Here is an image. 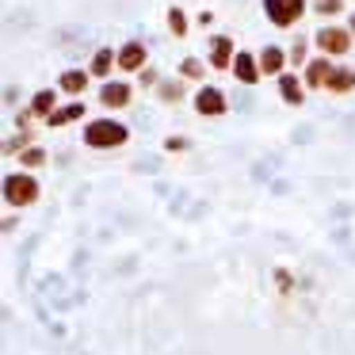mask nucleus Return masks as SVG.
<instances>
[{
  "mask_svg": "<svg viewBox=\"0 0 355 355\" xmlns=\"http://www.w3.org/2000/svg\"><path fill=\"white\" fill-rule=\"evenodd\" d=\"M352 31H355V19H352Z\"/></svg>",
  "mask_w": 355,
  "mask_h": 355,
  "instance_id": "nucleus-22",
  "label": "nucleus"
},
{
  "mask_svg": "<svg viewBox=\"0 0 355 355\" xmlns=\"http://www.w3.org/2000/svg\"><path fill=\"white\" fill-rule=\"evenodd\" d=\"M80 103H69V107H62V111H54V115H50V126H62V123H73V119H80Z\"/></svg>",
  "mask_w": 355,
  "mask_h": 355,
  "instance_id": "nucleus-10",
  "label": "nucleus"
},
{
  "mask_svg": "<svg viewBox=\"0 0 355 355\" xmlns=\"http://www.w3.org/2000/svg\"><path fill=\"white\" fill-rule=\"evenodd\" d=\"M210 62H214L218 69L230 65V39H214V54H210Z\"/></svg>",
  "mask_w": 355,
  "mask_h": 355,
  "instance_id": "nucleus-11",
  "label": "nucleus"
},
{
  "mask_svg": "<svg viewBox=\"0 0 355 355\" xmlns=\"http://www.w3.org/2000/svg\"><path fill=\"white\" fill-rule=\"evenodd\" d=\"M260 65H263V73H279V65H283V54H279L275 46H268L260 54Z\"/></svg>",
  "mask_w": 355,
  "mask_h": 355,
  "instance_id": "nucleus-13",
  "label": "nucleus"
},
{
  "mask_svg": "<svg viewBox=\"0 0 355 355\" xmlns=\"http://www.w3.org/2000/svg\"><path fill=\"white\" fill-rule=\"evenodd\" d=\"M85 85H88V77H85L80 69H69V73L62 77V88H65V92H80Z\"/></svg>",
  "mask_w": 355,
  "mask_h": 355,
  "instance_id": "nucleus-12",
  "label": "nucleus"
},
{
  "mask_svg": "<svg viewBox=\"0 0 355 355\" xmlns=\"http://www.w3.org/2000/svg\"><path fill=\"white\" fill-rule=\"evenodd\" d=\"M107 69H111V50H100V54H96V62H92V73H100V77H103Z\"/></svg>",
  "mask_w": 355,
  "mask_h": 355,
  "instance_id": "nucleus-17",
  "label": "nucleus"
},
{
  "mask_svg": "<svg viewBox=\"0 0 355 355\" xmlns=\"http://www.w3.org/2000/svg\"><path fill=\"white\" fill-rule=\"evenodd\" d=\"M168 27H172V31H176V35H184V31H187V24H184V16H180V12H176V8H172V12H168Z\"/></svg>",
  "mask_w": 355,
  "mask_h": 355,
  "instance_id": "nucleus-19",
  "label": "nucleus"
},
{
  "mask_svg": "<svg viewBox=\"0 0 355 355\" xmlns=\"http://www.w3.org/2000/svg\"><path fill=\"white\" fill-rule=\"evenodd\" d=\"M35 180H27V176H8L4 180V195H8V202H31L35 199Z\"/></svg>",
  "mask_w": 355,
  "mask_h": 355,
  "instance_id": "nucleus-3",
  "label": "nucleus"
},
{
  "mask_svg": "<svg viewBox=\"0 0 355 355\" xmlns=\"http://www.w3.org/2000/svg\"><path fill=\"white\" fill-rule=\"evenodd\" d=\"M50 107H54V92H39V96H35V115H50Z\"/></svg>",
  "mask_w": 355,
  "mask_h": 355,
  "instance_id": "nucleus-16",
  "label": "nucleus"
},
{
  "mask_svg": "<svg viewBox=\"0 0 355 355\" xmlns=\"http://www.w3.org/2000/svg\"><path fill=\"white\" fill-rule=\"evenodd\" d=\"M141 62H146V50H141V42H130V46L119 54V65H123V69H138Z\"/></svg>",
  "mask_w": 355,
  "mask_h": 355,
  "instance_id": "nucleus-8",
  "label": "nucleus"
},
{
  "mask_svg": "<svg viewBox=\"0 0 355 355\" xmlns=\"http://www.w3.org/2000/svg\"><path fill=\"white\" fill-rule=\"evenodd\" d=\"M263 8H268L275 27H291L302 16V0H263Z\"/></svg>",
  "mask_w": 355,
  "mask_h": 355,
  "instance_id": "nucleus-2",
  "label": "nucleus"
},
{
  "mask_svg": "<svg viewBox=\"0 0 355 355\" xmlns=\"http://www.w3.org/2000/svg\"><path fill=\"white\" fill-rule=\"evenodd\" d=\"M195 107H199L202 115H222V111H225V96L218 92V88H202V92L195 96Z\"/></svg>",
  "mask_w": 355,
  "mask_h": 355,
  "instance_id": "nucleus-5",
  "label": "nucleus"
},
{
  "mask_svg": "<svg viewBox=\"0 0 355 355\" xmlns=\"http://www.w3.org/2000/svg\"><path fill=\"white\" fill-rule=\"evenodd\" d=\"M180 69H184V77H202V62H195V58H187Z\"/></svg>",
  "mask_w": 355,
  "mask_h": 355,
  "instance_id": "nucleus-18",
  "label": "nucleus"
},
{
  "mask_svg": "<svg viewBox=\"0 0 355 355\" xmlns=\"http://www.w3.org/2000/svg\"><path fill=\"white\" fill-rule=\"evenodd\" d=\"M24 161H27V164H42V153H39V149H31V153H27Z\"/></svg>",
  "mask_w": 355,
  "mask_h": 355,
  "instance_id": "nucleus-21",
  "label": "nucleus"
},
{
  "mask_svg": "<svg viewBox=\"0 0 355 355\" xmlns=\"http://www.w3.org/2000/svg\"><path fill=\"white\" fill-rule=\"evenodd\" d=\"M352 85H355V73H352V69H336V73H332V85H329V88H336V92H347Z\"/></svg>",
  "mask_w": 355,
  "mask_h": 355,
  "instance_id": "nucleus-14",
  "label": "nucleus"
},
{
  "mask_svg": "<svg viewBox=\"0 0 355 355\" xmlns=\"http://www.w3.org/2000/svg\"><path fill=\"white\" fill-rule=\"evenodd\" d=\"M317 8H321L324 16H332V12H340V0H317Z\"/></svg>",
  "mask_w": 355,
  "mask_h": 355,
  "instance_id": "nucleus-20",
  "label": "nucleus"
},
{
  "mask_svg": "<svg viewBox=\"0 0 355 355\" xmlns=\"http://www.w3.org/2000/svg\"><path fill=\"white\" fill-rule=\"evenodd\" d=\"M279 88H283V100L302 103V88H298V80H294V77H283V80H279Z\"/></svg>",
  "mask_w": 355,
  "mask_h": 355,
  "instance_id": "nucleus-15",
  "label": "nucleus"
},
{
  "mask_svg": "<svg viewBox=\"0 0 355 355\" xmlns=\"http://www.w3.org/2000/svg\"><path fill=\"white\" fill-rule=\"evenodd\" d=\"M85 141L96 149H107V146H123L126 141V130L119 123H107V119H100V123H92L85 130Z\"/></svg>",
  "mask_w": 355,
  "mask_h": 355,
  "instance_id": "nucleus-1",
  "label": "nucleus"
},
{
  "mask_svg": "<svg viewBox=\"0 0 355 355\" xmlns=\"http://www.w3.org/2000/svg\"><path fill=\"white\" fill-rule=\"evenodd\" d=\"M317 46H321L324 54H344L352 42H347V35L336 31V27H321V31H317Z\"/></svg>",
  "mask_w": 355,
  "mask_h": 355,
  "instance_id": "nucleus-4",
  "label": "nucleus"
},
{
  "mask_svg": "<svg viewBox=\"0 0 355 355\" xmlns=\"http://www.w3.org/2000/svg\"><path fill=\"white\" fill-rule=\"evenodd\" d=\"M100 100L107 103V107H123V103L130 100V88H126V85H103Z\"/></svg>",
  "mask_w": 355,
  "mask_h": 355,
  "instance_id": "nucleus-7",
  "label": "nucleus"
},
{
  "mask_svg": "<svg viewBox=\"0 0 355 355\" xmlns=\"http://www.w3.org/2000/svg\"><path fill=\"white\" fill-rule=\"evenodd\" d=\"M233 69H237V80H245V85H252V80H256V62L248 54H237Z\"/></svg>",
  "mask_w": 355,
  "mask_h": 355,
  "instance_id": "nucleus-9",
  "label": "nucleus"
},
{
  "mask_svg": "<svg viewBox=\"0 0 355 355\" xmlns=\"http://www.w3.org/2000/svg\"><path fill=\"white\" fill-rule=\"evenodd\" d=\"M332 73H336V69H332V65L321 58V62L309 65V77H306V80H309L313 88H324V85H332Z\"/></svg>",
  "mask_w": 355,
  "mask_h": 355,
  "instance_id": "nucleus-6",
  "label": "nucleus"
}]
</instances>
